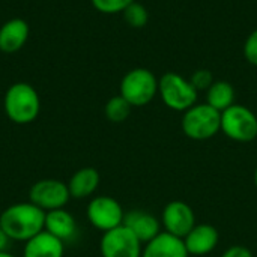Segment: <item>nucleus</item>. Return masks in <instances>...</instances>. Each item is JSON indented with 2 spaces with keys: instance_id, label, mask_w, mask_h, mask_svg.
I'll return each instance as SVG.
<instances>
[{
  "instance_id": "1",
  "label": "nucleus",
  "mask_w": 257,
  "mask_h": 257,
  "mask_svg": "<svg viewBox=\"0 0 257 257\" xmlns=\"http://www.w3.org/2000/svg\"><path fill=\"white\" fill-rule=\"evenodd\" d=\"M45 212L32 202L8 206L0 215V227L11 241L27 242L44 230Z\"/></svg>"
},
{
  "instance_id": "2",
  "label": "nucleus",
  "mask_w": 257,
  "mask_h": 257,
  "mask_svg": "<svg viewBox=\"0 0 257 257\" xmlns=\"http://www.w3.org/2000/svg\"><path fill=\"white\" fill-rule=\"evenodd\" d=\"M3 108L9 120L18 125L33 122L41 111V99L29 83H14L8 87L3 98Z\"/></svg>"
},
{
  "instance_id": "3",
  "label": "nucleus",
  "mask_w": 257,
  "mask_h": 257,
  "mask_svg": "<svg viewBox=\"0 0 257 257\" xmlns=\"http://www.w3.org/2000/svg\"><path fill=\"white\" fill-rule=\"evenodd\" d=\"M184 134L196 142L212 139L221 131V113L209 104H194L184 111L181 119Z\"/></svg>"
},
{
  "instance_id": "4",
  "label": "nucleus",
  "mask_w": 257,
  "mask_h": 257,
  "mask_svg": "<svg viewBox=\"0 0 257 257\" xmlns=\"http://www.w3.org/2000/svg\"><path fill=\"white\" fill-rule=\"evenodd\" d=\"M119 95L131 107H145L158 95V78L148 68H134L120 80Z\"/></svg>"
},
{
  "instance_id": "5",
  "label": "nucleus",
  "mask_w": 257,
  "mask_h": 257,
  "mask_svg": "<svg viewBox=\"0 0 257 257\" xmlns=\"http://www.w3.org/2000/svg\"><path fill=\"white\" fill-rule=\"evenodd\" d=\"M197 90L194 86L178 72H166L158 80V95L166 107L175 111H187L197 104Z\"/></svg>"
},
{
  "instance_id": "6",
  "label": "nucleus",
  "mask_w": 257,
  "mask_h": 257,
  "mask_svg": "<svg viewBox=\"0 0 257 257\" xmlns=\"http://www.w3.org/2000/svg\"><path fill=\"white\" fill-rule=\"evenodd\" d=\"M223 134L238 143H250L257 139V116L245 105L233 104L221 113Z\"/></svg>"
},
{
  "instance_id": "7",
  "label": "nucleus",
  "mask_w": 257,
  "mask_h": 257,
  "mask_svg": "<svg viewBox=\"0 0 257 257\" xmlns=\"http://www.w3.org/2000/svg\"><path fill=\"white\" fill-rule=\"evenodd\" d=\"M99 251L102 257H142L143 244L140 239L123 224L104 232Z\"/></svg>"
},
{
  "instance_id": "8",
  "label": "nucleus",
  "mask_w": 257,
  "mask_h": 257,
  "mask_svg": "<svg viewBox=\"0 0 257 257\" xmlns=\"http://www.w3.org/2000/svg\"><path fill=\"white\" fill-rule=\"evenodd\" d=\"M86 215L93 227L101 232H108L123 224L125 212L116 199L110 196H98L89 202Z\"/></svg>"
},
{
  "instance_id": "9",
  "label": "nucleus",
  "mask_w": 257,
  "mask_h": 257,
  "mask_svg": "<svg viewBox=\"0 0 257 257\" xmlns=\"http://www.w3.org/2000/svg\"><path fill=\"white\" fill-rule=\"evenodd\" d=\"M71 199L68 184L57 179H42L35 182L29 191V202L44 212L63 208Z\"/></svg>"
},
{
  "instance_id": "10",
  "label": "nucleus",
  "mask_w": 257,
  "mask_h": 257,
  "mask_svg": "<svg viewBox=\"0 0 257 257\" xmlns=\"http://www.w3.org/2000/svg\"><path fill=\"white\" fill-rule=\"evenodd\" d=\"M161 224L164 227V232L184 239L197 224L196 214L188 203L182 200H173L167 203L163 209Z\"/></svg>"
},
{
  "instance_id": "11",
  "label": "nucleus",
  "mask_w": 257,
  "mask_h": 257,
  "mask_svg": "<svg viewBox=\"0 0 257 257\" xmlns=\"http://www.w3.org/2000/svg\"><path fill=\"white\" fill-rule=\"evenodd\" d=\"M220 241L218 230L211 224H196L191 232L184 238V244L187 247L188 254L193 256H205L212 253Z\"/></svg>"
},
{
  "instance_id": "12",
  "label": "nucleus",
  "mask_w": 257,
  "mask_h": 257,
  "mask_svg": "<svg viewBox=\"0 0 257 257\" xmlns=\"http://www.w3.org/2000/svg\"><path fill=\"white\" fill-rule=\"evenodd\" d=\"M123 226L128 227L143 245L161 233V221L155 215L142 209L126 212L123 217Z\"/></svg>"
},
{
  "instance_id": "13",
  "label": "nucleus",
  "mask_w": 257,
  "mask_h": 257,
  "mask_svg": "<svg viewBox=\"0 0 257 257\" xmlns=\"http://www.w3.org/2000/svg\"><path fill=\"white\" fill-rule=\"evenodd\" d=\"M184 239L161 232L143 245L142 257H188Z\"/></svg>"
},
{
  "instance_id": "14",
  "label": "nucleus",
  "mask_w": 257,
  "mask_h": 257,
  "mask_svg": "<svg viewBox=\"0 0 257 257\" xmlns=\"http://www.w3.org/2000/svg\"><path fill=\"white\" fill-rule=\"evenodd\" d=\"M29 24L23 18H11L0 27V51L17 53L29 39Z\"/></svg>"
},
{
  "instance_id": "15",
  "label": "nucleus",
  "mask_w": 257,
  "mask_h": 257,
  "mask_svg": "<svg viewBox=\"0 0 257 257\" xmlns=\"http://www.w3.org/2000/svg\"><path fill=\"white\" fill-rule=\"evenodd\" d=\"M63 241L42 230L24 242L23 257H63Z\"/></svg>"
},
{
  "instance_id": "16",
  "label": "nucleus",
  "mask_w": 257,
  "mask_h": 257,
  "mask_svg": "<svg viewBox=\"0 0 257 257\" xmlns=\"http://www.w3.org/2000/svg\"><path fill=\"white\" fill-rule=\"evenodd\" d=\"M44 230L59 238L60 241L71 239L77 232L75 218L63 208L45 212V224Z\"/></svg>"
},
{
  "instance_id": "17",
  "label": "nucleus",
  "mask_w": 257,
  "mask_h": 257,
  "mask_svg": "<svg viewBox=\"0 0 257 257\" xmlns=\"http://www.w3.org/2000/svg\"><path fill=\"white\" fill-rule=\"evenodd\" d=\"M99 173L93 167H83L77 170L68 181V190L71 199H86L92 196L99 185Z\"/></svg>"
},
{
  "instance_id": "18",
  "label": "nucleus",
  "mask_w": 257,
  "mask_h": 257,
  "mask_svg": "<svg viewBox=\"0 0 257 257\" xmlns=\"http://www.w3.org/2000/svg\"><path fill=\"white\" fill-rule=\"evenodd\" d=\"M206 104L223 113L235 104V87L226 80H217L206 90Z\"/></svg>"
},
{
  "instance_id": "19",
  "label": "nucleus",
  "mask_w": 257,
  "mask_h": 257,
  "mask_svg": "<svg viewBox=\"0 0 257 257\" xmlns=\"http://www.w3.org/2000/svg\"><path fill=\"white\" fill-rule=\"evenodd\" d=\"M131 104L122 98L120 95H116L113 98H110L105 104V108H104V113H105V117L113 122V123H120L123 120H126L131 114Z\"/></svg>"
},
{
  "instance_id": "20",
  "label": "nucleus",
  "mask_w": 257,
  "mask_h": 257,
  "mask_svg": "<svg viewBox=\"0 0 257 257\" xmlns=\"http://www.w3.org/2000/svg\"><path fill=\"white\" fill-rule=\"evenodd\" d=\"M122 14H123L125 23L130 27H134V29H142L149 21V12H148L146 6L139 3V2H136V0Z\"/></svg>"
},
{
  "instance_id": "21",
  "label": "nucleus",
  "mask_w": 257,
  "mask_h": 257,
  "mask_svg": "<svg viewBox=\"0 0 257 257\" xmlns=\"http://www.w3.org/2000/svg\"><path fill=\"white\" fill-rule=\"evenodd\" d=\"M90 2L98 12L113 15V14L123 12L134 0H90Z\"/></svg>"
},
{
  "instance_id": "22",
  "label": "nucleus",
  "mask_w": 257,
  "mask_h": 257,
  "mask_svg": "<svg viewBox=\"0 0 257 257\" xmlns=\"http://www.w3.org/2000/svg\"><path fill=\"white\" fill-rule=\"evenodd\" d=\"M214 77H212V72L208 71V69H197L193 72V75L190 77V83L194 86V89L197 92L200 90H208L211 87V84L214 83Z\"/></svg>"
},
{
  "instance_id": "23",
  "label": "nucleus",
  "mask_w": 257,
  "mask_h": 257,
  "mask_svg": "<svg viewBox=\"0 0 257 257\" xmlns=\"http://www.w3.org/2000/svg\"><path fill=\"white\" fill-rule=\"evenodd\" d=\"M244 56L248 63L257 66V29H254L244 42Z\"/></svg>"
},
{
  "instance_id": "24",
  "label": "nucleus",
  "mask_w": 257,
  "mask_h": 257,
  "mask_svg": "<svg viewBox=\"0 0 257 257\" xmlns=\"http://www.w3.org/2000/svg\"><path fill=\"white\" fill-rule=\"evenodd\" d=\"M221 257H253L251 251L244 245H232L229 247Z\"/></svg>"
},
{
  "instance_id": "25",
  "label": "nucleus",
  "mask_w": 257,
  "mask_h": 257,
  "mask_svg": "<svg viewBox=\"0 0 257 257\" xmlns=\"http://www.w3.org/2000/svg\"><path fill=\"white\" fill-rule=\"evenodd\" d=\"M9 242H11V238H9L6 233H5V230L0 227V253H3V251H8Z\"/></svg>"
},
{
  "instance_id": "26",
  "label": "nucleus",
  "mask_w": 257,
  "mask_h": 257,
  "mask_svg": "<svg viewBox=\"0 0 257 257\" xmlns=\"http://www.w3.org/2000/svg\"><path fill=\"white\" fill-rule=\"evenodd\" d=\"M0 257H15L14 254H11V253H8V251H3V253H0Z\"/></svg>"
},
{
  "instance_id": "27",
  "label": "nucleus",
  "mask_w": 257,
  "mask_h": 257,
  "mask_svg": "<svg viewBox=\"0 0 257 257\" xmlns=\"http://www.w3.org/2000/svg\"><path fill=\"white\" fill-rule=\"evenodd\" d=\"M254 187H256V190H257V166H256V170H254Z\"/></svg>"
}]
</instances>
